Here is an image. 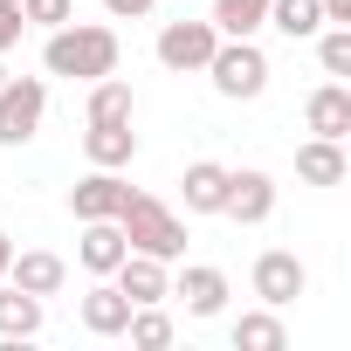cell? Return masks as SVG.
<instances>
[{"label":"cell","instance_id":"obj_1","mask_svg":"<svg viewBox=\"0 0 351 351\" xmlns=\"http://www.w3.org/2000/svg\"><path fill=\"white\" fill-rule=\"evenodd\" d=\"M42 69H49V76H69V83L117 76V35L97 28V21H62V28H49V42H42Z\"/></svg>","mask_w":351,"mask_h":351},{"label":"cell","instance_id":"obj_2","mask_svg":"<svg viewBox=\"0 0 351 351\" xmlns=\"http://www.w3.org/2000/svg\"><path fill=\"white\" fill-rule=\"evenodd\" d=\"M117 228H124V241H131L138 255H158V262H180V255H186V221L172 214L165 200H152V193H124Z\"/></svg>","mask_w":351,"mask_h":351},{"label":"cell","instance_id":"obj_3","mask_svg":"<svg viewBox=\"0 0 351 351\" xmlns=\"http://www.w3.org/2000/svg\"><path fill=\"white\" fill-rule=\"evenodd\" d=\"M200 76H214V90H221L228 104H248V97L269 90V56L255 49V35H221Z\"/></svg>","mask_w":351,"mask_h":351},{"label":"cell","instance_id":"obj_4","mask_svg":"<svg viewBox=\"0 0 351 351\" xmlns=\"http://www.w3.org/2000/svg\"><path fill=\"white\" fill-rule=\"evenodd\" d=\"M49 117V83L42 76H8L0 83V145H28Z\"/></svg>","mask_w":351,"mask_h":351},{"label":"cell","instance_id":"obj_5","mask_svg":"<svg viewBox=\"0 0 351 351\" xmlns=\"http://www.w3.org/2000/svg\"><path fill=\"white\" fill-rule=\"evenodd\" d=\"M214 42H221L214 21H165V28H158V62H165L172 76H200L207 56H214Z\"/></svg>","mask_w":351,"mask_h":351},{"label":"cell","instance_id":"obj_6","mask_svg":"<svg viewBox=\"0 0 351 351\" xmlns=\"http://www.w3.org/2000/svg\"><path fill=\"white\" fill-rule=\"evenodd\" d=\"M248 282H255V296H262L269 310H289V303L310 289V269H303L289 248H269V255H255V276H248Z\"/></svg>","mask_w":351,"mask_h":351},{"label":"cell","instance_id":"obj_7","mask_svg":"<svg viewBox=\"0 0 351 351\" xmlns=\"http://www.w3.org/2000/svg\"><path fill=\"white\" fill-rule=\"evenodd\" d=\"M221 214L241 221V228H262V221L276 214V180H269V172H255V165L228 172V207H221Z\"/></svg>","mask_w":351,"mask_h":351},{"label":"cell","instance_id":"obj_8","mask_svg":"<svg viewBox=\"0 0 351 351\" xmlns=\"http://www.w3.org/2000/svg\"><path fill=\"white\" fill-rule=\"evenodd\" d=\"M124 193H131V186L117 180V172H110V165H97L90 180H76V186H69V214H76V221H117Z\"/></svg>","mask_w":351,"mask_h":351},{"label":"cell","instance_id":"obj_9","mask_svg":"<svg viewBox=\"0 0 351 351\" xmlns=\"http://www.w3.org/2000/svg\"><path fill=\"white\" fill-rule=\"evenodd\" d=\"M110 282H117L131 303H165V296H172V276H165V262H158V255H138V248H131V255L110 269Z\"/></svg>","mask_w":351,"mask_h":351},{"label":"cell","instance_id":"obj_10","mask_svg":"<svg viewBox=\"0 0 351 351\" xmlns=\"http://www.w3.org/2000/svg\"><path fill=\"white\" fill-rule=\"evenodd\" d=\"M131 310H138V303H131V296H124L110 276H97V289L83 296V330H90V337H124Z\"/></svg>","mask_w":351,"mask_h":351},{"label":"cell","instance_id":"obj_11","mask_svg":"<svg viewBox=\"0 0 351 351\" xmlns=\"http://www.w3.org/2000/svg\"><path fill=\"white\" fill-rule=\"evenodd\" d=\"M172 296L186 303V317H221V310H228V276L207 269V262H193L180 282H172Z\"/></svg>","mask_w":351,"mask_h":351},{"label":"cell","instance_id":"obj_12","mask_svg":"<svg viewBox=\"0 0 351 351\" xmlns=\"http://www.w3.org/2000/svg\"><path fill=\"white\" fill-rule=\"evenodd\" d=\"M303 124H310V138H344V131H351V90H344L337 76H330L324 90H310Z\"/></svg>","mask_w":351,"mask_h":351},{"label":"cell","instance_id":"obj_13","mask_svg":"<svg viewBox=\"0 0 351 351\" xmlns=\"http://www.w3.org/2000/svg\"><path fill=\"white\" fill-rule=\"evenodd\" d=\"M83 152H90V165H131L138 158V131H131V117H104V124H90L83 131Z\"/></svg>","mask_w":351,"mask_h":351},{"label":"cell","instance_id":"obj_14","mask_svg":"<svg viewBox=\"0 0 351 351\" xmlns=\"http://www.w3.org/2000/svg\"><path fill=\"white\" fill-rule=\"evenodd\" d=\"M131 255V241H124V228L117 221H83V241H76V262L90 269V276H110L117 262Z\"/></svg>","mask_w":351,"mask_h":351},{"label":"cell","instance_id":"obj_15","mask_svg":"<svg viewBox=\"0 0 351 351\" xmlns=\"http://www.w3.org/2000/svg\"><path fill=\"white\" fill-rule=\"evenodd\" d=\"M8 282H14V289H28V296H56V289L69 282V262H62V255H49V248H28V255H14V262H8Z\"/></svg>","mask_w":351,"mask_h":351},{"label":"cell","instance_id":"obj_16","mask_svg":"<svg viewBox=\"0 0 351 351\" xmlns=\"http://www.w3.org/2000/svg\"><path fill=\"white\" fill-rule=\"evenodd\" d=\"M344 138H303L296 145V180H310V186H344Z\"/></svg>","mask_w":351,"mask_h":351},{"label":"cell","instance_id":"obj_17","mask_svg":"<svg viewBox=\"0 0 351 351\" xmlns=\"http://www.w3.org/2000/svg\"><path fill=\"white\" fill-rule=\"evenodd\" d=\"M180 200H186V214H221V207H228V165L193 158L186 180H180Z\"/></svg>","mask_w":351,"mask_h":351},{"label":"cell","instance_id":"obj_18","mask_svg":"<svg viewBox=\"0 0 351 351\" xmlns=\"http://www.w3.org/2000/svg\"><path fill=\"white\" fill-rule=\"evenodd\" d=\"M289 344V330H282V317L262 303V310H248V317H234V351H282Z\"/></svg>","mask_w":351,"mask_h":351},{"label":"cell","instance_id":"obj_19","mask_svg":"<svg viewBox=\"0 0 351 351\" xmlns=\"http://www.w3.org/2000/svg\"><path fill=\"white\" fill-rule=\"evenodd\" d=\"M42 330V296L0 282V337H35Z\"/></svg>","mask_w":351,"mask_h":351},{"label":"cell","instance_id":"obj_20","mask_svg":"<svg viewBox=\"0 0 351 351\" xmlns=\"http://www.w3.org/2000/svg\"><path fill=\"white\" fill-rule=\"evenodd\" d=\"M262 28H276V35H289V42H310L317 28H324V8L317 0H269V21Z\"/></svg>","mask_w":351,"mask_h":351},{"label":"cell","instance_id":"obj_21","mask_svg":"<svg viewBox=\"0 0 351 351\" xmlns=\"http://www.w3.org/2000/svg\"><path fill=\"white\" fill-rule=\"evenodd\" d=\"M124 337H131L138 351H165V344H172V317H165L158 303H138L131 324H124Z\"/></svg>","mask_w":351,"mask_h":351},{"label":"cell","instance_id":"obj_22","mask_svg":"<svg viewBox=\"0 0 351 351\" xmlns=\"http://www.w3.org/2000/svg\"><path fill=\"white\" fill-rule=\"evenodd\" d=\"M221 35H255L269 21V0H214V14H207Z\"/></svg>","mask_w":351,"mask_h":351},{"label":"cell","instance_id":"obj_23","mask_svg":"<svg viewBox=\"0 0 351 351\" xmlns=\"http://www.w3.org/2000/svg\"><path fill=\"white\" fill-rule=\"evenodd\" d=\"M310 42H317L324 76H337V83H344V76H351V28H337V21H330V28H317Z\"/></svg>","mask_w":351,"mask_h":351},{"label":"cell","instance_id":"obj_24","mask_svg":"<svg viewBox=\"0 0 351 351\" xmlns=\"http://www.w3.org/2000/svg\"><path fill=\"white\" fill-rule=\"evenodd\" d=\"M104 117H131V83H117V76L90 83V124H104Z\"/></svg>","mask_w":351,"mask_h":351},{"label":"cell","instance_id":"obj_25","mask_svg":"<svg viewBox=\"0 0 351 351\" xmlns=\"http://www.w3.org/2000/svg\"><path fill=\"white\" fill-rule=\"evenodd\" d=\"M21 21L28 28H62V21H76V0H21Z\"/></svg>","mask_w":351,"mask_h":351},{"label":"cell","instance_id":"obj_26","mask_svg":"<svg viewBox=\"0 0 351 351\" xmlns=\"http://www.w3.org/2000/svg\"><path fill=\"white\" fill-rule=\"evenodd\" d=\"M21 28H28V21H21V0H0V56L21 42Z\"/></svg>","mask_w":351,"mask_h":351},{"label":"cell","instance_id":"obj_27","mask_svg":"<svg viewBox=\"0 0 351 351\" xmlns=\"http://www.w3.org/2000/svg\"><path fill=\"white\" fill-rule=\"evenodd\" d=\"M104 8H110L117 21H138V14H152V0H104Z\"/></svg>","mask_w":351,"mask_h":351},{"label":"cell","instance_id":"obj_28","mask_svg":"<svg viewBox=\"0 0 351 351\" xmlns=\"http://www.w3.org/2000/svg\"><path fill=\"white\" fill-rule=\"evenodd\" d=\"M317 8H324V28H330V21L351 28V0H317Z\"/></svg>","mask_w":351,"mask_h":351},{"label":"cell","instance_id":"obj_29","mask_svg":"<svg viewBox=\"0 0 351 351\" xmlns=\"http://www.w3.org/2000/svg\"><path fill=\"white\" fill-rule=\"evenodd\" d=\"M8 262H14V234H0V282H8Z\"/></svg>","mask_w":351,"mask_h":351},{"label":"cell","instance_id":"obj_30","mask_svg":"<svg viewBox=\"0 0 351 351\" xmlns=\"http://www.w3.org/2000/svg\"><path fill=\"white\" fill-rule=\"evenodd\" d=\"M0 83H8V62H0Z\"/></svg>","mask_w":351,"mask_h":351}]
</instances>
